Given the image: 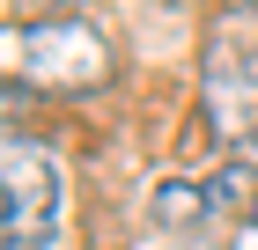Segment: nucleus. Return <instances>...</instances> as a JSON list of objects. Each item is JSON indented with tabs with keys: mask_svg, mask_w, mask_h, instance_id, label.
I'll list each match as a JSON object with an SVG mask.
<instances>
[{
	"mask_svg": "<svg viewBox=\"0 0 258 250\" xmlns=\"http://www.w3.org/2000/svg\"><path fill=\"white\" fill-rule=\"evenodd\" d=\"M15 8H30V22H59V15H74L81 0H15Z\"/></svg>",
	"mask_w": 258,
	"mask_h": 250,
	"instance_id": "20e7f679",
	"label": "nucleus"
},
{
	"mask_svg": "<svg viewBox=\"0 0 258 250\" xmlns=\"http://www.w3.org/2000/svg\"><path fill=\"white\" fill-rule=\"evenodd\" d=\"M207 125H214L229 147L258 140V59L236 52V44H221L207 59Z\"/></svg>",
	"mask_w": 258,
	"mask_h": 250,
	"instance_id": "7ed1b4c3",
	"label": "nucleus"
},
{
	"mask_svg": "<svg viewBox=\"0 0 258 250\" xmlns=\"http://www.w3.org/2000/svg\"><path fill=\"white\" fill-rule=\"evenodd\" d=\"M155 250H207V243H184V235H162Z\"/></svg>",
	"mask_w": 258,
	"mask_h": 250,
	"instance_id": "39448f33",
	"label": "nucleus"
},
{
	"mask_svg": "<svg viewBox=\"0 0 258 250\" xmlns=\"http://www.w3.org/2000/svg\"><path fill=\"white\" fill-rule=\"evenodd\" d=\"M22 44V74L37 81V89H96V81H111V37H103L96 22L81 15H59V22H30V30H15Z\"/></svg>",
	"mask_w": 258,
	"mask_h": 250,
	"instance_id": "f03ea898",
	"label": "nucleus"
},
{
	"mask_svg": "<svg viewBox=\"0 0 258 250\" xmlns=\"http://www.w3.org/2000/svg\"><path fill=\"white\" fill-rule=\"evenodd\" d=\"M0 192H8V206H0V250H44L52 228H59V162H52V147L8 133V147H0Z\"/></svg>",
	"mask_w": 258,
	"mask_h": 250,
	"instance_id": "f257e3e1",
	"label": "nucleus"
},
{
	"mask_svg": "<svg viewBox=\"0 0 258 250\" xmlns=\"http://www.w3.org/2000/svg\"><path fill=\"white\" fill-rule=\"evenodd\" d=\"M251 221H258V206H251Z\"/></svg>",
	"mask_w": 258,
	"mask_h": 250,
	"instance_id": "423d86ee",
	"label": "nucleus"
}]
</instances>
